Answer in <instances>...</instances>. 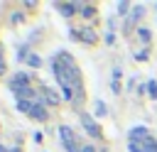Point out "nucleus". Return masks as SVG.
Returning <instances> with one entry per match:
<instances>
[{
	"label": "nucleus",
	"mask_w": 157,
	"mask_h": 152,
	"mask_svg": "<svg viewBox=\"0 0 157 152\" xmlns=\"http://www.w3.org/2000/svg\"><path fill=\"white\" fill-rule=\"evenodd\" d=\"M52 71L61 86V98L64 101H74L81 103L83 91H81V76H78V66L74 61V56L69 51H59L52 59Z\"/></svg>",
	"instance_id": "f257e3e1"
},
{
	"label": "nucleus",
	"mask_w": 157,
	"mask_h": 152,
	"mask_svg": "<svg viewBox=\"0 0 157 152\" xmlns=\"http://www.w3.org/2000/svg\"><path fill=\"white\" fill-rule=\"evenodd\" d=\"M59 137H61V145L66 152H78V145H76V137H74V130L69 125H61L59 127Z\"/></svg>",
	"instance_id": "f03ea898"
},
{
	"label": "nucleus",
	"mask_w": 157,
	"mask_h": 152,
	"mask_svg": "<svg viewBox=\"0 0 157 152\" xmlns=\"http://www.w3.org/2000/svg\"><path fill=\"white\" fill-rule=\"evenodd\" d=\"M78 120H81V125H83V130L91 135V137H101V127H98V123L88 115V113H78Z\"/></svg>",
	"instance_id": "7ed1b4c3"
},
{
	"label": "nucleus",
	"mask_w": 157,
	"mask_h": 152,
	"mask_svg": "<svg viewBox=\"0 0 157 152\" xmlns=\"http://www.w3.org/2000/svg\"><path fill=\"white\" fill-rule=\"evenodd\" d=\"M130 152H157V140L150 135L147 140H140V142H130Z\"/></svg>",
	"instance_id": "20e7f679"
},
{
	"label": "nucleus",
	"mask_w": 157,
	"mask_h": 152,
	"mask_svg": "<svg viewBox=\"0 0 157 152\" xmlns=\"http://www.w3.org/2000/svg\"><path fill=\"white\" fill-rule=\"evenodd\" d=\"M56 10L64 15V17H71V15H76L78 10H81V2L76 5V2H56Z\"/></svg>",
	"instance_id": "39448f33"
},
{
	"label": "nucleus",
	"mask_w": 157,
	"mask_h": 152,
	"mask_svg": "<svg viewBox=\"0 0 157 152\" xmlns=\"http://www.w3.org/2000/svg\"><path fill=\"white\" fill-rule=\"evenodd\" d=\"M147 137H150V130H147L145 125L130 130V142H140V140H147Z\"/></svg>",
	"instance_id": "423d86ee"
},
{
	"label": "nucleus",
	"mask_w": 157,
	"mask_h": 152,
	"mask_svg": "<svg viewBox=\"0 0 157 152\" xmlns=\"http://www.w3.org/2000/svg\"><path fill=\"white\" fill-rule=\"evenodd\" d=\"M78 39H83L86 44H96V42H98V34H96L91 27H83V29H78Z\"/></svg>",
	"instance_id": "0eeeda50"
},
{
	"label": "nucleus",
	"mask_w": 157,
	"mask_h": 152,
	"mask_svg": "<svg viewBox=\"0 0 157 152\" xmlns=\"http://www.w3.org/2000/svg\"><path fill=\"white\" fill-rule=\"evenodd\" d=\"M29 118H34V120H47V110H44V103H42V101H37V103L32 105Z\"/></svg>",
	"instance_id": "6e6552de"
},
{
	"label": "nucleus",
	"mask_w": 157,
	"mask_h": 152,
	"mask_svg": "<svg viewBox=\"0 0 157 152\" xmlns=\"http://www.w3.org/2000/svg\"><path fill=\"white\" fill-rule=\"evenodd\" d=\"M20 86H29V76H27V74H17V76H12L10 88H20Z\"/></svg>",
	"instance_id": "1a4fd4ad"
},
{
	"label": "nucleus",
	"mask_w": 157,
	"mask_h": 152,
	"mask_svg": "<svg viewBox=\"0 0 157 152\" xmlns=\"http://www.w3.org/2000/svg\"><path fill=\"white\" fill-rule=\"evenodd\" d=\"M42 96H44V101H47L49 105H59V93H56V91H52V88H42Z\"/></svg>",
	"instance_id": "9d476101"
},
{
	"label": "nucleus",
	"mask_w": 157,
	"mask_h": 152,
	"mask_svg": "<svg viewBox=\"0 0 157 152\" xmlns=\"http://www.w3.org/2000/svg\"><path fill=\"white\" fill-rule=\"evenodd\" d=\"M32 105H34V101H17V110H20V113H27V115H29Z\"/></svg>",
	"instance_id": "9b49d317"
},
{
	"label": "nucleus",
	"mask_w": 157,
	"mask_h": 152,
	"mask_svg": "<svg viewBox=\"0 0 157 152\" xmlns=\"http://www.w3.org/2000/svg\"><path fill=\"white\" fill-rule=\"evenodd\" d=\"M81 15H83V17H93V15H96V7H91V5H83V2H81Z\"/></svg>",
	"instance_id": "f8f14e48"
},
{
	"label": "nucleus",
	"mask_w": 157,
	"mask_h": 152,
	"mask_svg": "<svg viewBox=\"0 0 157 152\" xmlns=\"http://www.w3.org/2000/svg\"><path fill=\"white\" fill-rule=\"evenodd\" d=\"M27 64H29V66H34V69H37V66H42V56H37V54H29Z\"/></svg>",
	"instance_id": "ddd939ff"
},
{
	"label": "nucleus",
	"mask_w": 157,
	"mask_h": 152,
	"mask_svg": "<svg viewBox=\"0 0 157 152\" xmlns=\"http://www.w3.org/2000/svg\"><path fill=\"white\" fill-rule=\"evenodd\" d=\"M147 93H150V98H157V81L147 83Z\"/></svg>",
	"instance_id": "4468645a"
},
{
	"label": "nucleus",
	"mask_w": 157,
	"mask_h": 152,
	"mask_svg": "<svg viewBox=\"0 0 157 152\" xmlns=\"http://www.w3.org/2000/svg\"><path fill=\"white\" fill-rule=\"evenodd\" d=\"M96 113L98 115H105V103L103 101H96Z\"/></svg>",
	"instance_id": "2eb2a0df"
},
{
	"label": "nucleus",
	"mask_w": 157,
	"mask_h": 152,
	"mask_svg": "<svg viewBox=\"0 0 157 152\" xmlns=\"http://www.w3.org/2000/svg\"><path fill=\"white\" fill-rule=\"evenodd\" d=\"M137 32H140V39H142V42H150V29L142 27V29H137Z\"/></svg>",
	"instance_id": "dca6fc26"
},
{
	"label": "nucleus",
	"mask_w": 157,
	"mask_h": 152,
	"mask_svg": "<svg viewBox=\"0 0 157 152\" xmlns=\"http://www.w3.org/2000/svg\"><path fill=\"white\" fill-rule=\"evenodd\" d=\"M125 10H128V2H125V0L118 2V15H125Z\"/></svg>",
	"instance_id": "f3484780"
},
{
	"label": "nucleus",
	"mask_w": 157,
	"mask_h": 152,
	"mask_svg": "<svg viewBox=\"0 0 157 152\" xmlns=\"http://www.w3.org/2000/svg\"><path fill=\"white\" fill-rule=\"evenodd\" d=\"M135 59H140V61H145V59H147V49H142L140 54H135Z\"/></svg>",
	"instance_id": "a211bd4d"
},
{
	"label": "nucleus",
	"mask_w": 157,
	"mask_h": 152,
	"mask_svg": "<svg viewBox=\"0 0 157 152\" xmlns=\"http://www.w3.org/2000/svg\"><path fill=\"white\" fill-rule=\"evenodd\" d=\"M120 76H123V71H120V69H115V71H113V81L118 83V81H120Z\"/></svg>",
	"instance_id": "6ab92c4d"
},
{
	"label": "nucleus",
	"mask_w": 157,
	"mask_h": 152,
	"mask_svg": "<svg viewBox=\"0 0 157 152\" xmlns=\"http://www.w3.org/2000/svg\"><path fill=\"white\" fill-rule=\"evenodd\" d=\"M105 42H108V44H113V42H115V34H113V32H108V34H105Z\"/></svg>",
	"instance_id": "aec40b11"
},
{
	"label": "nucleus",
	"mask_w": 157,
	"mask_h": 152,
	"mask_svg": "<svg viewBox=\"0 0 157 152\" xmlns=\"http://www.w3.org/2000/svg\"><path fill=\"white\" fill-rule=\"evenodd\" d=\"M81 152H96V147H91V145H86V147H83Z\"/></svg>",
	"instance_id": "412c9836"
},
{
	"label": "nucleus",
	"mask_w": 157,
	"mask_h": 152,
	"mask_svg": "<svg viewBox=\"0 0 157 152\" xmlns=\"http://www.w3.org/2000/svg\"><path fill=\"white\" fill-rule=\"evenodd\" d=\"M7 152H20V147H10V150H7Z\"/></svg>",
	"instance_id": "4be33fe9"
},
{
	"label": "nucleus",
	"mask_w": 157,
	"mask_h": 152,
	"mask_svg": "<svg viewBox=\"0 0 157 152\" xmlns=\"http://www.w3.org/2000/svg\"><path fill=\"white\" fill-rule=\"evenodd\" d=\"M2 71H5V64H2V61H0V74H2Z\"/></svg>",
	"instance_id": "5701e85b"
},
{
	"label": "nucleus",
	"mask_w": 157,
	"mask_h": 152,
	"mask_svg": "<svg viewBox=\"0 0 157 152\" xmlns=\"http://www.w3.org/2000/svg\"><path fill=\"white\" fill-rule=\"evenodd\" d=\"M0 152H7V147H2V145H0Z\"/></svg>",
	"instance_id": "b1692460"
}]
</instances>
